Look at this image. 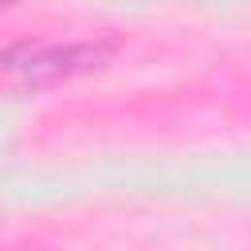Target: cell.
<instances>
[{
  "mask_svg": "<svg viewBox=\"0 0 251 251\" xmlns=\"http://www.w3.org/2000/svg\"><path fill=\"white\" fill-rule=\"evenodd\" d=\"M12 4H16V0H0V8H12Z\"/></svg>",
  "mask_w": 251,
  "mask_h": 251,
  "instance_id": "obj_2",
  "label": "cell"
},
{
  "mask_svg": "<svg viewBox=\"0 0 251 251\" xmlns=\"http://www.w3.org/2000/svg\"><path fill=\"white\" fill-rule=\"evenodd\" d=\"M106 55H110V47H102V43H67V47H16L0 63H4V71L20 75L24 82H59V78L102 67Z\"/></svg>",
  "mask_w": 251,
  "mask_h": 251,
  "instance_id": "obj_1",
  "label": "cell"
}]
</instances>
